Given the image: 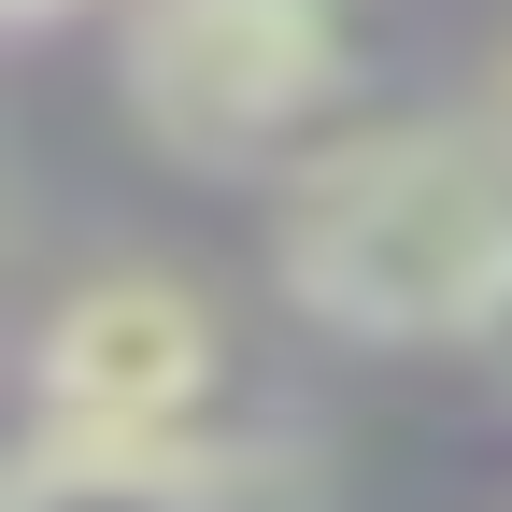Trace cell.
I'll return each mask as SVG.
<instances>
[{"mask_svg":"<svg viewBox=\"0 0 512 512\" xmlns=\"http://www.w3.org/2000/svg\"><path fill=\"white\" fill-rule=\"evenodd\" d=\"M484 114L512 128V29H498V57H484Z\"/></svg>","mask_w":512,"mask_h":512,"instance_id":"obj_7","label":"cell"},{"mask_svg":"<svg viewBox=\"0 0 512 512\" xmlns=\"http://www.w3.org/2000/svg\"><path fill=\"white\" fill-rule=\"evenodd\" d=\"M470 356H484V370L512 384V285H498V313H484V342H470Z\"/></svg>","mask_w":512,"mask_h":512,"instance_id":"obj_5","label":"cell"},{"mask_svg":"<svg viewBox=\"0 0 512 512\" xmlns=\"http://www.w3.org/2000/svg\"><path fill=\"white\" fill-rule=\"evenodd\" d=\"M114 100L171 171H299L356 128L342 0H114Z\"/></svg>","mask_w":512,"mask_h":512,"instance_id":"obj_2","label":"cell"},{"mask_svg":"<svg viewBox=\"0 0 512 512\" xmlns=\"http://www.w3.org/2000/svg\"><path fill=\"white\" fill-rule=\"evenodd\" d=\"M271 285L328 342L427 356L484 342L512 285V128L484 100L356 114L271 185Z\"/></svg>","mask_w":512,"mask_h":512,"instance_id":"obj_1","label":"cell"},{"mask_svg":"<svg viewBox=\"0 0 512 512\" xmlns=\"http://www.w3.org/2000/svg\"><path fill=\"white\" fill-rule=\"evenodd\" d=\"M214 399L228 313L157 256L72 271L29 328V441H214Z\"/></svg>","mask_w":512,"mask_h":512,"instance_id":"obj_3","label":"cell"},{"mask_svg":"<svg viewBox=\"0 0 512 512\" xmlns=\"http://www.w3.org/2000/svg\"><path fill=\"white\" fill-rule=\"evenodd\" d=\"M15 29H72V15H100V0H0Z\"/></svg>","mask_w":512,"mask_h":512,"instance_id":"obj_6","label":"cell"},{"mask_svg":"<svg viewBox=\"0 0 512 512\" xmlns=\"http://www.w3.org/2000/svg\"><path fill=\"white\" fill-rule=\"evenodd\" d=\"M285 441H15L0 512H271Z\"/></svg>","mask_w":512,"mask_h":512,"instance_id":"obj_4","label":"cell"}]
</instances>
